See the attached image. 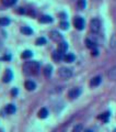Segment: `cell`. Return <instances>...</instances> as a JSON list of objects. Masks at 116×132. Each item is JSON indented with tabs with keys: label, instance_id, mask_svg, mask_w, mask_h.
Instances as JSON below:
<instances>
[{
	"label": "cell",
	"instance_id": "cell-1",
	"mask_svg": "<svg viewBox=\"0 0 116 132\" xmlns=\"http://www.w3.org/2000/svg\"><path fill=\"white\" fill-rule=\"evenodd\" d=\"M39 70V63L36 61L26 62L23 65V73L25 75H36Z\"/></svg>",
	"mask_w": 116,
	"mask_h": 132
},
{
	"label": "cell",
	"instance_id": "cell-2",
	"mask_svg": "<svg viewBox=\"0 0 116 132\" xmlns=\"http://www.w3.org/2000/svg\"><path fill=\"white\" fill-rule=\"evenodd\" d=\"M58 75L61 78H64V79H68V78H70L72 76V70L67 67H61L58 70Z\"/></svg>",
	"mask_w": 116,
	"mask_h": 132
},
{
	"label": "cell",
	"instance_id": "cell-3",
	"mask_svg": "<svg viewBox=\"0 0 116 132\" xmlns=\"http://www.w3.org/2000/svg\"><path fill=\"white\" fill-rule=\"evenodd\" d=\"M90 29L93 33H97L101 29V22L99 19H92L90 22Z\"/></svg>",
	"mask_w": 116,
	"mask_h": 132
},
{
	"label": "cell",
	"instance_id": "cell-4",
	"mask_svg": "<svg viewBox=\"0 0 116 132\" xmlns=\"http://www.w3.org/2000/svg\"><path fill=\"white\" fill-rule=\"evenodd\" d=\"M74 25L76 27V29L83 30V29H84V25H85L84 19L81 18V17H76L75 19H74Z\"/></svg>",
	"mask_w": 116,
	"mask_h": 132
},
{
	"label": "cell",
	"instance_id": "cell-5",
	"mask_svg": "<svg viewBox=\"0 0 116 132\" xmlns=\"http://www.w3.org/2000/svg\"><path fill=\"white\" fill-rule=\"evenodd\" d=\"M80 95H81V89H80V88H72V89L68 93V96L71 99L78 98Z\"/></svg>",
	"mask_w": 116,
	"mask_h": 132
},
{
	"label": "cell",
	"instance_id": "cell-6",
	"mask_svg": "<svg viewBox=\"0 0 116 132\" xmlns=\"http://www.w3.org/2000/svg\"><path fill=\"white\" fill-rule=\"evenodd\" d=\"M50 37L52 40H54L55 42H62V35L60 34L58 31H52L50 32Z\"/></svg>",
	"mask_w": 116,
	"mask_h": 132
},
{
	"label": "cell",
	"instance_id": "cell-7",
	"mask_svg": "<svg viewBox=\"0 0 116 132\" xmlns=\"http://www.w3.org/2000/svg\"><path fill=\"white\" fill-rule=\"evenodd\" d=\"M107 77L112 80H116V65L110 68V70L107 72Z\"/></svg>",
	"mask_w": 116,
	"mask_h": 132
},
{
	"label": "cell",
	"instance_id": "cell-8",
	"mask_svg": "<svg viewBox=\"0 0 116 132\" xmlns=\"http://www.w3.org/2000/svg\"><path fill=\"white\" fill-rule=\"evenodd\" d=\"M53 60L55 61V62H59V61H61L62 58H64V55H62V53H60L59 51H54L53 52Z\"/></svg>",
	"mask_w": 116,
	"mask_h": 132
},
{
	"label": "cell",
	"instance_id": "cell-9",
	"mask_svg": "<svg viewBox=\"0 0 116 132\" xmlns=\"http://www.w3.org/2000/svg\"><path fill=\"white\" fill-rule=\"evenodd\" d=\"M101 82H102V77L101 76H95L94 78H92L91 82H90V86H92V87H97V86H99Z\"/></svg>",
	"mask_w": 116,
	"mask_h": 132
},
{
	"label": "cell",
	"instance_id": "cell-10",
	"mask_svg": "<svg viewBox=\"0 0 116 132\" xmlns=\"http://www.w3.org/2000/svg\"><path fill=\"white\" fill-rule=\"evenodd\" d=\"M67 50H68V44H67V42L62 41V42H60L59 44H58V51H59L60 53H62V54H64L65 52H67Z\"/></svg>",
	"mask_w": 116,
	"mask_h": 132
},
{
	"label": "cell",
	"instance_id": "cell-11",
	"mask_svg": "<svg viewBox=\"0 0 116 132\" xmlns=\"http://www.w3.org/2000/svg\"><path fill=\"white\" fill-rule=\"evenodd\" d=\"M12 77H13V75H12V72L10 69H7L6 73H4V76H3V82L4 83H10L12 79Z\"/></svg>",
	"mask_w": 116,
	"mask_h": 132
},
{
	"label": "cell",
	"instance_id": "cell-12",
	"mask_svg": "<svg viewBox=\"0 0 116 132\" xmlns=\"http://www.w3.org/2000/svg\"><path fill=\"white\" fill-rule=\"evenodd\" d=\"M24 86L27 90H34L35 88H36V84H35L33 80H26L24 84Z\"/></svg>",
	"mask_w": 116,
	"mask_h": 132
},
{
	"label": "cell",
	"instance_id": "cell-13",
	"mask_svg": "<svg viewBox=\"0 0 116 132\" xmlns=\"http://www.w3.org/2000/svg\"><path fill=\"white\" fill-rule=\"evenodd\" d=\"M39 22L41 23H50V22H53V18L50 16H42L39 18Z\"/></svg>",
	"mask_w": 116,
	"mask_h": 132
},
{
	"label": "cell",
	"instance_id": "cell-14",
	"mask_svg": "<svg viewBox=\"0 0 116 132\" xmlns=\"http://www.w3.org/2000/svg\"><path fill=\"white\" fill-rule=\"evenodd\" d=\"M16 110H17L16 106L12 105V103H10V105L6 106V112L9 113V115H12V113H14V112H16Z\"/></svg>",
	"mask_w": 116,
	"mask_h": 132
},
{
	"label": "cell",
	"instance_id": "cell-15",
	"mask_svg": "<svg viewBox=\"0 0 116 132\" xmlns=\"http://www.w3.org/2000/svg\"><path fill=\"white\" fill-rule=\"evenodd\" d=\"M53 73V66L52 65H46L44 68V75L46 76V77H50V75H52Z\"/></svg>",
	"mask_w": 116,
	"mask_h": 132
},
{
	"label": "cell",
	"instance_id": "cell-16",
	"mask_svg": "<svg viewBox=\"0 0 116 132\" xmlns=\"http://www.w3.org/2000/svg\"><path fill=\"white\" fill-rule=\"evenodd\" d=\"M75 55L74 54H71V53H68V54L66 55H64V60H65V62H67V63H72L75 61Z\"/></svg>",
	"mask_w": 116,
	"mask_h": 132
},
{
	"label": "cell",
	"instance_id": "cell-17",
	"mask_svg": "<svg viewBox=\"0 0 116 132\" xmlns=\"http://www.w3.org/2000/svg\"><path fill=\"white\" fill-rule=\"evenodd\" d=\"M47 116H48V110H47L46 108H42L41 110L39 111V117L41 119L47 118Z\"/></svg>",
	"mask_w": 116,
	"mask_h": 132
},
{
	"label": "cell",
	"instance_id": "cell-18",
	"mask_svg": "<svg viewBox=\"0 0 116 132\" xmlns=\"http://www.w3.org/2000/svg\"><path fill=\"white\" fill-rule=\"evenodd\" d=\"M10 24V19L7 17H1L0 18V27H7Z\"/></svg>",
	"mask_w": 116,
	"mask_h": 132
},
{
	"label": "cell",
	"instance_id": "cell-19",
	"mask_svg": "<svg viewBox=\"0 0 116 132\" xmlns=\"http://www.w3.org/2000/svg\"><path fill=\"white\" fill-rule=\"evenodd\" d=\"M21 32L23 33V34H25V35H30V34L33 33V30H32L31 28H29V27H22L21 28Z\"/></svg>",
	"mask_w": 116,
	"mask_h": 132
},
{
	"label": "cell",
	"instance_id": "cell-20",
	"mask_svg": "<svg viewBox=\"0 0 116 132\" xmlns=\"http://www.w3.org/2000/svg\"><path fill=\"white\" fill-rule=\"evenodd\" d=\"M21 56H22V58H30V57L33 56V53H32V51L26 50V51H24V52L22 53Z\"/></svg>",
	"mask_w": 116,
	"mask_h": 132
},
{
	"label": "cell",
	"instance_id": "cell-21",
	"mask_svg": "<svg viewBox=\"0 0 116 132\" xmlns=\"http://www.w3.org/2000/svg\"><path fill=\"white\" fill-rule=\"evenodd\" d=\"M85 45H87V47H89V49H95V44L94 42H92L90 39H87L85 40Z\"/></svg>",
	"mask_w": 116,
	"mask_h": 132
},
{
	"label": "cell",
	"instance_id": "cell-22",
	"mask_svg": "<svg viewBox=\"0 0 116 132\" xmlns=\"http://www.w3.org/2000/svg\"><path fill=\"white\" fill-rule=\"evenodd\" d=\"M16 2H17V0H2V3H3L4 6H7V7L13 6Z\"/></svg>",
	"mask_w": 116,
	"mask_h": 132
},
{
	"label": "cell",
	"instance_id": "cell-23",
	"mask_svg": "<svg viewBox=\"0 0 116 132\" xmlns=\"http://www.w3.org/2000/svg\"><path fill=\"white\" fill-rule=\"evenodd\" d=\"M77 4H78V8L79 9H84L85 6H87V2H85V0H78Z\"/></svg>",
	"mask_w": 116,
	"mask_h": 132
},
{
	"label": "cell",
	"instance_id": "cell-24",
	"mask_svg": "<svg viewBox=\"0 0 116 132\" xmlns=\"http://www.w3.org/2000/svg\"><path fill=\"white\" fill-rule=\"evenodd\" d=\"M100 119H102L104 122H107V120H108V118H110V112H105V113H102L100 117H99Z\"/></svg>",
	"mask_w": 116,
	"mask_h": 132
},
{
	"label": "cell",
	"instance_id": "cell-25",
	"mask_svg": "<svg viewBox=\"0 0 116 132\" xmlns=\"http://www.w3.org/2000/svg\"><path fill=\"white\" fill-rule=\"evenodd\" d=\"M46 39L45 37H39V39L36 40V45H44V44H46Z\"/></svg>",
	"mask_w": 116,
	"mask_h": 132
},
{
	"label": "cell",
	"instance_id": "cell-26",
	"mask_svg": "<svg viewBox=\"0 0 116 132\" xmlns=\"http://www.w3.org/2000/svg\"><path fill=\"white\" fill-rule=\"evenodd\" d=\"M60 28H61L62 30H67L68 28H69V23L66 21H61L60 22Z\"/></svg>",
	"mask_w": 116,
	"mask_h": 132
},
{
	"label": "cell",
	"instance_id": "cell-27",
	"mask_svg": "<svg viewBox=\"0 0 116 132\" xmlns=\"http://www.w3.org/2000/svg\"><path fill=\"white\" fill-rule=\"evenodd\" d=\"M82 129H83L82 124H77V126L74 128V132H81Z\"/></svg>",
	"mask_w": 116,
	"mask_h": 132
},
{
	"label": "cell",
	"instance_id": "cell-28",
	"mask_svg": "<svg viewBox=\"0 0 116 132\" xmlns=\"http://www.w3.org/2000/svg\"><path fill=\"white\" fill-rule=\"evenodd\" d=\"M92 55H94V56H97V55H99V51H97V49H93L92 50Z\"/></svg>",
	"mask_w": 116,
	"mask_h": 132
},
{
	"label": "cell",
	"instance_id": "cell-29",
	"mask_svg": "<svg viewBox=\"0 0 116 132\" xmlns=\"http://www.w3.org/2000/svg\"><path fill=\"white\" fill-rule=\"evenodd\" d=\"M20 10H19V12H20V13H24V9L23 8H19Z\"/></svg>",
	"mask_w": 116,
	"mask_h": 132
},
{
	"label": "cell",
	"instance_id": "cell-30",
	"mask_svg": "<svg viewBox=\"0 0 116 132\" xmlns=\"http://www.w3.org/2000/svg\"><path fill=\"white\" fill-rule=\"evenodd\" d=\"M17 94H18V90H17V89H13V90H12V95H17Z\"/></svg>",
	"mask_w": 116,
	"mask_h": 132
},
{
	"label": "cell",
	"instance_id": "cell-31",
	"mask_svg": "<svg viewBox=\"0 0 116 132\" xmlns=\"http://www.w3.org/2000/svg\"><path fill=\"white\" fill-rule=\"evenodd\" d=\"M84 132H93L92 130H89V129H88V130H84Z\"/></svg>",
	"mask_w": 116,
	"mask_h": 132
},
{
	"label": "cell",
	"instance_id": "cell-32",
	"mask_svg": "<svg viewBox=\"0 0 116 132\" xmlns=\"http://www.w3.org/2000/svg\"><path fill=\"white\" fill-rule=\"evenodd\" d=\"M114 132H116V129H115V130H114Z\"/></svg>",
	"mask_w": 116,
	"mask_h": 132
}]
</instances>
